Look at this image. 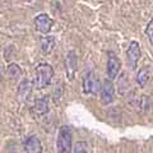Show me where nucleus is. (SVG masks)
Wrapping results in <instances>:
<instances>
[{"mask_svg":"<svg viewBox=\"0 0 153 153\" xmlns=\"http://www.w3.org/2000/svg\"><path fill=\"white\" fill-rule=\"evenodd\" d=\"M73 153H88V144L87 142L79 140L73 147Z\"/></svg>","mask_w":153,"mask_h":153,"instance_id":"15","label":"nucleus"},{"mask_svg":"<svg viewBox=\"0 0 153 153\" xmlns=\"http://www.w3.org/2000/svg\"><path fill=\"white\" fill-rule=\"evenodd\" d=\"M120 69H121V61L120 59L116 56V54L112 51L108 52V59H107V76H108V80H114L116 76L120 73Z\"/></svg>","mask_w":153,"mask_h":153,"instance_id":"4","label":"nucleus"},{"mask_svg":"<svg viewBox=\"0 0 153 153\" xmlns=\"http://www.w3.org/2000/svg\"><path fill=\"white\" fill-rule=\"evenodd\" d=\"M23 148L26 153H42V144L38 137L32 134L23 140Z\"/></svg>","mask_w":153,"mask_h":153,"instance_id":"9","label":"nucleus"},{"mask_svg":"<svg viewBox=\"0 0 153 153\" xmlns=\"http://www.w3.org/2000/svg\"><path fill=\"white\" fill-rule=\"evenodd\" d=\"M8 75L10 76L12 80H17L19 76H22V69L17 64H10L8 68Z\"/></svg>","mask_w":153,"mask_h":153,"instance_id":"14","label":"nucleus"},{"mask_svg":"<svg viewBox=\"0 0 153 153\" xmlns=\"http://www.w3.org/2000/svg\"><path fill=\"white\" fill-rule=\"evenodd\" d=\"M71 129L69 125H63L57 134L56 148L57 153H70L71 151Z\"/></svg>","mask_w":153,"mask_h":153,"instance_id":"2","label":"nucleus"},{"mask_svg":"<svg viewBox=\"0 0 153 153\" xmlns=\"http://www.w3.org/2000/svg\"><path fill=\"white\" fill-rule=\"evenodd\" d=\"M76 66H78V57H76L75 51L70 50L66 55L65 59V68H66V73H68V78L71 80L75 75L76 71Z\"/></svg>","mask_w":153,"mask_h":153,"instance_id":"10","label":"nucleus"},{"mask_svg":"<svg viewBox=\"0 0 153 153\" xmlns=\"http://www.w3.org/2000/svg\"><path fill=\"white\" fill-rule=\"evenodd\" d=\"M142 51H140V46L137 41H131L130 45L128 47V52H126V59H128V64L130 66V69H135L138 65V61L140 59Z\"/></svg>","mask_w":153,"mask_h":153,"instance_id":"5","label":"nucleus"},{"mask_svg":"<svg viewBox=\"0 0 153 153\" xmlns=\"http://www.w3.org/2000/svg\"><path fill=\"white\" fill-rule=\"evenodd\" d=\"M151 68L149 66H144V68H142L139 71H138L137 74V83L139 84V87H146V84L148 83V80L151 78Z\"/></svg>","mask_w":153,"mask_h":153,"instance_id":"12","label":"nucleus"},{"mask_svg":"<svg viewBox=\"0 0 153 153\" xmlns=\"http://www.w3.org/2000/svg\"><path fill=\"white\" fill-rule=\"evenodd\" d=\"M61 96H63V85H55V89H54V101L55 102H59Z\"/></svg>","mask_w":153,"mask_h":153,"instance_id":"16","label":"nucleus"},{"mask_svg":"<svg viewBox=\"0 0 153 153\" xmlns=\"http://www.w3.org/2000/svg\"><path fill=\"white\" fill-rule=\"evenodd\" d=\"M55 45H56V40L54 36H45L41 38V51L42 54H46L49 55L51 54L55 49Z\"/></svg>","mask_w":153,"mask_h":153,"instance_id":"11","label":"nucleus"},{"mask_svg":"<svg viewBox=\"0 0 153 153\" xmlns=\"http://www.w3.org/2000/svg\"><path fill=\"white\" fill-rule=\"evenodd\" d=\"M49 112V96H44L42 98H37L31 108V114L35 119H41Z\"/></svg>","mask_w":153,"mask_h":153,"instance_id":"6","label":"nucleus"},{"mask_svg":"<svg viewBox=\"0 0 153 153\" xmlns=\"http://www.w3.org/2000/svg\"><path fill=\"white\" fill-rule=\"evenodd\" d=\"M52 76H54V69L47 63H40L36 66V74L33 79V87L36 89H44L49 87Z\"/></svg>","mask_w":153,"mask_h":153,"instance_id":"1","label":"nucleus"},{"mask_svg":"<svg viewBox=\"0 0 153 153\" xmlns=\"http://www.w3.org/2000/svg\"><path fill=\"white\" fill-rule=\"evenodd\" d=\"M52 25H54V21L49 17V14L46 13H41L36 16L35 18V26H36V30L38 32L44 33V35H47L51 28H52Z\"/></svg>","mask_w":153,"mask_h":153,"instance_id":"7","label":"nucleus"},{"mask_svg":"<svg viewBox=\"0 0 153 153\" xmlns=\"http://www.w3.org/2000/svg\"><path fill=\"white\" fill-rule=\"evenodd\" d=\"M0 82H1V66H0Z\"/></svg>","mask_w":153,"mask_h":153,"instance_id":"18","label":"nucleus"},{"mask_svg":"<svg viewBox=\"0 0 153 153\" xmlns=\"http://www.w3.org/2000/svg\"><path fill=\"white\" fill-rule=\"evenodd\" d=\"M18 93L21 97L23 98H28V96L31 94V83H30V80H23V82L19 84V87H18Z\"/></svg>","mask_w":153,"mask_h":153,"instance_id":"13","label":"nucleus"},{"mask_svg":"<svg viewBox=\"0 0 153 153\" xmlns=\"http://www.w3.org/2000/svg\"><path fill=\"white\" fill-rule=\"evenodd\" d=\"M100 96H101V102L103 105H110L114 102L115 100V88L111 80H105L101 84V88H100Z\"/></svg>","mask_w":153,"mask_h":153,"instance_id":"8","label":"nucleus"},{"mask_svg":"<svg viewBox=\"0 0 153 153\" xmlns=\"http://www.w3.org/2000/svg\"><path fill=\"white\" fill-rule=\"evenodd\" d=\"M153 21L151 19L149 22H148V25H147V28H146V35H147V37L149 38V42L152 44L153 42Z\"/></svg>","mask_w":153,"mask_h":153,"instance_id":"17","label":"nucleus"},{"mask_svg":"<svg viewBox=\"0 0 153 153\" xmlns=\"http://www.w3.org/2000/svg\"><path fill=\"white\" fill-rule=\"evenodd\" d=\"M101 88V82L94 71H89L83 80V93L84 94H97Z\"/></svg>","mask_w":153,"mask_h":153,"instance_id":"3","label":"nucleus"}]
</instances>
